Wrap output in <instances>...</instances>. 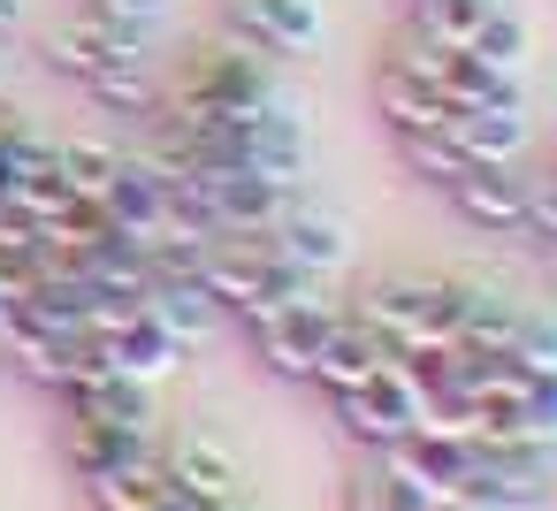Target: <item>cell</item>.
Returning a JSON list of instances; mask_svg holds the SVG:
<instances>
[{
	"label": "cell",
	"instance_id": "obj_27",
	"mask_svg": "<svg viewBox=\"0 0 557 511\" xmlns=\"http://www.w3.org/2000/svg\"><path fill=\"white\" fill-rule=\"evenodd\" d=\"M527 420L542 443H557V366H527Z\"/></svg>",
	"mask_w": 557,
	"mask_h": 511
},
{
	"label": "cell",
	"instance_id": "obj_7",
	"mask_svg": "<svg viewBox=\"0 0 557 511\" xmlns=\"http://www.w3.org/2000/svg\"><path fill=\"white\" fill-rule=\"evenodd\" d=\"M549 488H557V443H473V481H466L473 503L534 511L549 503Z\"/></svg>",
	"mask_w": 557,
	"mask_h": 511
},
{
	"label": "cell",
	"instance_id": "obj_22",
	"mask_svg": "<svg viewBox=\"0 0 557 511\" xmlns=\"http://www.w3.org/2000/svg\"><path fill=\"white\" fill-rule=\"evenodd\" d=\"M397 161H405V176H420L428 191H450L473 161L458 153V138H450V123H435V130H405L397 138Z\"/></svg>",
	"mask_w": 557,
	"mask_h": 511
},
{
	"label": "cell",
	"instance_id": "obj_19",
	"mask_svg": "<svg viewBox=\"0 0 557 511\" xmlns=\"http://www.w3.org/2000/svg\"><path fill=\"white\" fill-rule=\"evenodd\" d=\"M153 450H161V435H115V427L70 420V473H77V481H100V473L138 465V458H153Z\"/></svg>",
	"mask_w": 557,
	"mask_h": 511
},
{
	"label": "cell",
	"instance_id": "obj_25",
	"mask_svg": "<svg viewBox=\"0 0 557 511\" xmlns=\"http://www.w3.org/2000/svg\"><path fill=\"white\" fill-rule=\"evenodd\" d=\"M115 169H123V153H115L108 138H54V176H62L77 199H100Z\"/></svg>",
	"mask_w": 557,
	"mask_h": 511
},
{
	"label": "cell",
	"instance_id": "obj_15",
	"mask_svg": "<svg viewBox=\"0 0 557 511\" xmlns=\"http://www.w3.org/2000/svg\"><path fill=\"white\" fill-rule=\"evenodd\" d=\"M450 138H458V153L473 169L519 161L527 153V100H511V108H466V115H450Z\"/></svg>",
	"mask_w": 557,
	"mask_h": 511
},
{
	"label": "cell",
	"instance_id": "obj_35",
	"mask_svg": "<svg viewBox=\"0 0 557 511\" xmlns=\"http://www.w3.org/2000/svg\"><path fill=\"white\" fill-rule=\"evenodd\" d=\"M549 260H557V245H549Z\"/></svg>",
	"mask_w": 557,
	"mask_h": 511
},
{
	"label": "cell",
	"instance_id": "obj_28",
	"mask_svg": "<svg viewBox=\"0 0 557 511\" xmlns=\"http://www.w3.org/2000/svg\"><path fill=\"white\" fill-rule=\"evenodd\" d=\"M92 16H108V24H138V32H161L169 16H176V0H85Z\"/></svg>",
	"mask_w": 557,
	"mask_h": 511
},
{
	"label": "cell",
	"instance_id": "obj_13",
	"mask_svg": "<svg viewBox=\"0 0 557 511\" xmlns=\"http://www.w3.org/2000/svg\"><path fill=\"white\" fill-rule=\"evenodd\" d=\"M389 359H397V344H389L382 328H367V321L344 306V321L329 328V344H321V359H313L306 389H321V397H344V389H359L367 374H382Z\"/></svg>",
	"mask_w": 557,
	"mask_h": 511
},
{
	"label": "cell",
	"instance_id": "obj_3",
	"mask_svg": "<svg viewBox=\"0 0 557 511\" xmlns=\"http://www.w3.org/2000/svg\"><path fill=\"white\" fill-rule=\"evenodd\" d=\"M420 382H412V366L405 359H389L382 374H367L359 389H344V397H329V412H336V427L351 435V443H367V450H397L412 427H420Z\"/></svg>",
	"mask_w": 557,
	"mask_h": 511
},
{
	"label": "cell",
	"instance_id": "obj_31",
	"mask_svg": "<svg viewBox=\"0 0 557 511\" xmlns=\"http://www.w3.org/2000/svg\"><path fill=\"white\" fill-rule=\"evenodd\" d=\"M435 511H496V503H473V496H450V503H435Z\"/></svg>",
	"mask_w": 557,
	"mask_h": 511
},
{
	"label": "cell",
	"instance_id": "obj_12",
	"mask_svg": "<svg viewBox=\"0 0 557 511\" xmlns=\"http://www.w3.org/2000/svg\"><path fill=\"white\" fill-rule=\"evenodd\" d=\"M92 344H100V359H108L115 374H131V382H169V374L184 366V344H176L146 306H131V313L100 321V328H92Z\"/></svg>",
	"mask_w": 557,
	"mask_h": 511
},
{
	"label": "cell",
	"instance_id": "obj_30",
	"mask_svg": "<svg viewBox=\"0 0 557 511\" xmlns=\"http://www.w3.org/2000/svg\"><path fill=\"white\" fill-rule=\"evenodd\" d=\"M9 77H16V54H9V39H0V92H9Z\"/></svg>",
	"mask_w": 557,
	"mask_h": 511
},
{
	"label": "cell",
	"instance_id": "obj_20",
	"mask_svg": "<svg viewBox=\"0 0 557 511\" xmlns=\"http://www.w3.org/2000/svg\"><path fill=\"white\" fill-rule=\"evenodd\" d=\"M488 70H504V77H519L527 85V70H534V24L519 16V9H504V0H496V9H488V24L466 39Z\"/></svg>",
	"mask_w": 557,
	"mask_h": 511
},
{
	"label": "cell",
	"instance_id": "obj_29",
	"mask_svg": "<svg viewBox=\"0 0 557 511\" xmlns=\"http://www.w3.org/2000/svg\"><path fill=\"white\" fill-rule=\"evenodd\" d=\"M24 16H32V0H0V39H16Z\"/></svg>",
	"mask_w": 557,
	"mask_h": 511
},
{
	"label": "cell",
	"instance_id": "obj_32",
	"mask_svg": "<svg viewBox=\"0 0 557 511\" xmlns=\"http://www.w3.org/2000/svg\"><path fill=\"white\" fill-rule=\"evenodd\" d=\"M153 511H191V503H184V496H161V503H153Z\"/></svg>",
	"mask_w": 557,
	"mask_h": 511
},
{
	"label": "cell",
	"instance_id": "obj_36",
	"mask_svg": "<svg viewBox=\"0 0 557 511\" xmlns=\"http://www.w3.org/2000/svg\"><path fill=\"white\" fill-rule=\"evenodd\" d=\"M549 169H557V161H549Z\"/></svg>",
	"mask_w": 557,
	"mask_h": 511
},
{
	"label": "cell",
	"instance_id": "obj_1",
	"mask_svg": "<svg viewBox=\"0 0 557 511\" xmlns=\"http://www.w3.org/2000/svg\"><path fill=\"white\" fill-rule=\"evenodd\" d=\"M367 328H382L405 351H428V344H458V321H466V283H435V275H382L359 290L351 306Z\"/></svg>",
	"mask_w": 557,
	"mask_h": 511
},
{
	"label": "cell",
	"instance_id": "obj_11",
	"mask_svg": "<svg viewBox=\"0 0 557 511\" xmlns=\"http://www.w3.org/2000/svg\"><path fill=\"white\" fill-rule=\"evenodd\" d=\"M100 207H108L115 237H131V245L161 237V229H169V169H161L153 153H123V169L108 176Z\"/></svg>",
	"mask_w": 557,
	"mask_h": 511
},
{
	"label": "cell",
	"instance_id": "obj_18",
	"mask_svg": "<svg viewBox=\"0 0 557 511\" xmlns=\"http://www.w3.org/2000/svg\"><path fill=\"white\" fill-rule=\"evenodd\" d=\"M443 100H450V115H466V108H511L527 92H519V77L488 70L473 47H443Z\"/></svg>",
	"mask_w": 557,
	"mask_h": 511
},
{
	"label": "cell",
	"instance_id": "obj_21",
	"mask_svg": "<svg viewBox=\"0 0 557 511\" xmlns=\"http://www.w3.org/2000/svg\"><path fill=\"white\" fill-rule=\"evenodd\" d=\"M85 92L108 108V115H153L161 108V77H153V54L146 62H108L85 77Z\"/></svg>",
	"mask_w": 557,
	"mask_h": 511
},
{
	"label": "cell",
	"instance_id": "obj_14",
	"mask_svg": "<svg viewBox=\"0 0 557 511\" xmlns=\"http://www.w3.org/2000/svg\"><path fill=\"white\" fill-rule=\"evenodd\" d=\"M389 458H397V465H405V473H412L435 503L466 496V481H473V435H450V427H428V420H420V427H412Z\"/></svg>",
	"mask_w": 557,
	"mask_h": 511
},
{
	"label": "cell",
	"instance_id": "obj_10",
	"mask_svg": "<svg viewBox=\"0 0 557 511\" xmlns=\"http://www.w3.org/2000/svg\"><path fill=\"white\" fill-rule=\"evenodd\" d=\"M450 214L481 237H527V176L519 161H488V169H466L450 191Z\"/></svg>",
	"mask_w": 557,
	"mask_h": 511
},
{
	"label": "cell",
	"instance_id": "obj_2",
	"mask_svg": "<svg viewBox=\"0 0 557 511\" xmlns=\"http://www.w3.org/2000/svg\"><path fill=\"white\" fill-rule=\"evenodd\" d=\"M374 115H382L389 138L450 123V100H443V47L397 32V39L382 47V62H374Z\"/></svg>",
	"mask_w": 557,
	"mask_h": 511
},
{
	"label": "cell",
	"instance_id": "obj_8",
	"mask_svg": "<svg viewBox=\"0 0 557 511\" xmlns=\"http://www.w3.org/2000/svg\"><path fill=\"white\" fill-rule=\"evenodd\" d=\"M62 404H70V420H85V427H115V435H161L153 382H131V374H115V366H92V374L62 382Z\"/></svg>",
	"mask_w": 557,
	"mask_h": 511
},
{
	"label": "cell",
	"instance_id": "obj_23",
	"mask_svg": "<svg viewBox=\"0 0 557 511\" xmlns=\"http://www.w3.org/2000/svg\"><path fill=\"white\" fill-rule=\"evenodd\" d=\"M488 9H496V0H412V9H405V32L428 39V47H466V39L488 24Z\"/></svg>",
	"mask_w": 557,
	"mask_h": 511
},
{
	"label": "cell",
	"instance_id": "obj_24",
	"mask_svg": "<svg viewBox=\"0 0 557 511\" xmlns=\"http://www.w3.org/2000/svg\"><path fill=\"white\" fill-rule=\"evenodd\" d=\"M85 496H92V511H153V503L169 496V481H161V450L138 458V465H115V473L85 481Z\"/></svg>",
	"mask_w": 557,
	"mask_h": 511
},
{
	"label": "cell",
	"instance_id": "obj_9",
	"mask_svg": "<svg viewBox=\"0 0 557 511\" xmlns=\"http://www.w3.org/2000/svg\"><path fill=\"white\" fill-rule=\"evenodd\" d=\"M161 481H169V496H184L191 511H222V503L245 496V473H237V458H230L214 435H169V443H161Z\"/></svg>",
	"mask_w": 557,
	"mask_h": 511
},
{
	"label": "cell",
	"instance_id": "obj_33",
	"mask_svg": "<svg viewBox=\"0 0 557 511\" xmlns=\"http://www.w3.org/2000/svg\"><path fill=\"white\" fill-rule=\"evenodd\" d=\"M0 328H9V290H0Z\"/></svg>",
	"mask_w": 557,
	"mask_h": 511
},
{
	"label": "cell",
	"instance_id": "obj_34",
	"mask_svg": "<svg viewBox=\"0 0 557 511\" xmlns=\"http://www.w3.org/2000/svg\"><path fill=\"white\" fill-rule=\"evenodd\" d=\"M222 511H252V503H245V496H237V503H222Z\"/></svg>",
	"mask_w": 557,
	"mask_h": 511
},
{
	"label": "cell",
	"instance_id": "obj_4",
	"mask_svg": "<svg viewBox=\"0 0 557 511\" xmlns=\"http://www.w3.org/2000/svg\"><path fill=\"white\" fill-rule=\"evenodd\" d=\"M222 39H237L260 62H306L329 39V9L321 0H230Z\"/></svg>",
	"mask_w": 557,
	"mask_h": 511
},
{
	"label": "cell",
	"instance_id": "obj_17",
	"mask_svg": "<svg viewBox=\"0 0 557 511\" xmlns=\"http://www.w3.org/2000/svg\"><path fill=\"white\" fill-rule=\"evenodd\" d=\"M146 313H153V321H161V328H169L184 351H191V344H207V336L222 328V306L207 298V283H199V275L153 283V290H146Z\"/></svg>",
	"mask_w": 557,
	"mask_h": 511
},
{
	"label": "cell",
	"instance_id": "obj_16",
	"mask_svg": "<svg viewBox=\"0 0 557 511\" xmlns=\"http://www.w3.org/2000/svg\"><path fill=\"white\" fill-rule=\"evenodd\" d=\"M344 511H435V496H428L389 450H374L367 465H351V481H344Z\"/></svg>",
	"mask_w": 557,
	"mask_h": 511
},
{
	"label": "cell",
	"instance_id": "obj_6",
	"mask_svg": "<svg viewBox=\"0 0 557 511\" xmlns=\"http://www.w3.org/2000/svg\"><path fill=\"white\" fill-rule=\"evenodd\" d=\"M336 321H344V306H336V290H321V298H298V306H283L268 321H245V336H252V359L275 382H306Z\"/></svg>",
	"mask_w": 557,
	"mask_h": 511
},
{
	"label": "cell",
	"instance_id": "obj_26",
	"mask_svg": "<svg viewBox=\"0 0 557 511\" xmlns=\"http://www.w3.org/2000/svg\"><path fill=\"white\" fill-rule=\"evenodd\" d=\"M527 245H557V169L527 176Z\"/></svg>",
	"mask_w": 557,
	"mask_h": 511
},
{
	"label": "cell",
	"instance_id": "obj_5",
	"mask_svg": "<svg viewBox=\"0 0 557 511\" xmlns=\"http://www.w3.org/2000/svg\"><path fill=\"white\" fill-rule=\"evenodd\" d=\"M268 245H275L283 260H298L306 275L336 283V275L351 267V252H359V229H351V214H344L336 199H313V191H298V199L283 207V222L268 229Z\"/></svg>",
	"mask_w": 557,
	"mask_h": 511
}]
</instances>
